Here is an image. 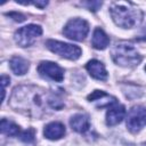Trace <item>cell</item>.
Masks as SVG:
<instances>
[{"label":"cell","instance_id":"6da1fadb","mask_svg":"<svg viewBox=\"0 0 146 146\" xmlns=\"http://www.w3.org/2000/svg\"><path fill=\"white\" fill-rule=\"evenodd\" d=\"M44 95L38 91L34 87H22L14 90L11 97V106L18 110H30V111H41L46 102ZM17 110V111H18Z\"/></svg>","mask_w":146,"mask_h":146},{"label":"cell","instance_id":"7a4b0ae2","mask_svg":"<svg viewBox=\"0 0 146 146\" xmlns=\"http://www.w3.org/2000/svg\"><path fill=\"white\" fill-rule=\"evenodd\" d=\"M110 13L115 24L123 29L133 27L140 21L139 10L123 3H113Z\"/></svg>","mask_w":146,"mask_h":146},{"label":"cell","instance_id":"3957f363","mask_svg":"<svg viewBox=\"0 0 146 146\" xmlns=\"http://www.w3.org/2000/svg\"><path fill=\"white\" fill-rule=\"evenodd\" d=\"M111 55H112L114 63L121 66H127V67L136 66L141 60V56L139 55L137 49L133 46L125 43V42L116 43L112 48Z\"/></svg>","mask_w":146,"mask_h":146},{"label":"cell","instance_id":"277c9868","mask_svg":"<svg viewBox=\"0 0 146 146\" xmlns=\"http://www.w3.org/2000/svg\"><path fill=\"white\" fill-rule=\"evenodd\" d=\"M46 46L50 51H52L64 58L71 59V60L78 59L82 52L80 47H78L75 44H70V43H65L62 41H57V40H47Z\"/></svg>","mask_w":146,"mask_h":146},{"label":"cell","instance_id":"5b68a950","mask_svg":"<svg viewBox=\"0 0 146 146\" xmlns=\"http://www.w3.org/2000/svg\"><path fill=\"white\" fill-rule=\"evenodd\" d=\"M89 32V24L82 18H73L67 22L63 33L66 38L75 41H82Z\"/></svg>","mask_w":146,"mask_h":146},{"label":"cell","instance_id":"8992f818","mask_svg":"<svg viewBox=\"0 0 146 146\" xmlns=\"http://www.w3.org/2000/svg\"><path fill=\"white\" fill-rule=\"evenodd\" d=\"M42 34V29L39 25L35 24H30L26 26H23L21 29H18L15 32V41L18 46L21 47H29L32 46L36 38L40 36Z\"/></svg>","mask_w":146,"mask_h":146},{"label":"cell","instance_id":"52a82bcc","mask_svg":"<svg viewBox=\"0 0 146 146\" xmlns=\"http://www.w3.org/2000/svg\"><path fill=\"white\" fill-rule=\"evenodd\" d=\"M146 125V108L144 106H133L127 116V128L131 132H137Z\"/></svg>","mask_w":146,"mask_h":146},{"label":"cell","instance_id":"ba28073f","mask_svg":"<svg viewBox=\"0 0 146 146\" xmlns=\"http://www.w3.org/2000/svg\"><path fill=\"white\" fill-rule=\"evenodd\" d=\"M38 72L41 76L51 79L57 82H60L64 79L63 68L54 62H41L38 66Z\"/></svg>","mask_w":146,"mask_h":146},{"label":"cell","instance_id":"9c48e42d","mask_svg":"<svg viewBox=\"0 0 146 146\" xmlns=\"http://www.w3.org/2000/svg\"><path fill=\"white\" fill-rule=\"evenodd\" d=\"M86 68L88 70L89 74L96 79V80H100V81H105L107 79V71L104 66V64L97 59H91L87 63Z\"/></svg>","mask_w":146,"mask_h":146},{"label":"cell","instance_id":"30bf717a","mask_svg":"<svg viewBox=\"0 0 146 146\" xmlns=\"http://www.w3.org/2000/svg\"><path fill=\"white\" fill-rule=\"evenodd\" d=\"M43 135L50 140H56L65 135V127L60 122H50L44 127Z\"/></svg>","mask_w":146,"mask_h":146},{"label":"cell","instance_id":"8fae6325","mask_svg":"<svg viewBox=\"0 0 146 146\" xmlns=\"http://www.w3.org/2000/svg\"><path fill=\"white\" fill-rule=\"evenodd\" d=\"M125 115V108L123 105H115L111 107L106 113V123L107 125H115L122 121Z\"/></svg>","mask_w":146,"mask_h":146},{"label":"cell","instance_id":"7c38bea8","mask_svg":"<svg viewBox=\"0 0 146 146\" xmlns=\"http://www.w3.org/2000/svg\"><path fill=\"white\" fill-rule=\"evenodd\" d=\"M88 99L90 102H97L98 107H105V106H111L115 104V98L110 96L108 94L100 91V90H95L92 94L88 96Z\"/></svg>","mask_w":146,"mask_h":146},{"label":"cell","instance_id":"4fadbf2b","mask_svg":"<svg viewBox=\"0 0 146 146\" xmlns=\"http://www.w3.org/2000/svg\"><path fill=\"white\" fill-rule=\"evenodd\" d=\"M70 124L72 127L73 130H75L76 132L83 133L89 129V119L87 115L84 114H75L72 116V119L70 120Z\"/></svg>","mask_w":146,"mask_h":146},{"label":"cell","instance_id":"5bb4252c","mask_svg":"<svg viewBox=\"0 0 146 146\" xmlns=\"http://www.w3.org/2000/svg\"><path fill=\"white\" fill-rule=\"evenodd\" d=\"M110 43V39L107 36V34L100 29V27H96L92 34V39H91V44L94 48L103 50L105 49Z\"/></svg>","mask_w":146,"mask_h":146},{"label":"cell","instance_id":"9a60e30c","mask_svg":"<svg viewBox=\"0 0 146 146\" xmlns=\"http://www.w3.org/2000/svg\"><path fill=\"white\" fill-rule=\"evenodd\" d=\"M9 65H10L11 71L16 75H23L29 70V62L26 59H24L23 57H21V56L13 57L9 62Z\"/></svg>","mask_w":146,"mask_h":146},{"label":"cell","instance_id":"2e32d148","mask_svg":"<svg viewBox=\"0 0 146 146\" xmlns=\"http://www.w3.org/2000/svg\"><path fill=\"white\" fill-rule=\"evenodd\" d=\"M1 132L6 136H17L19 133V127L14 122L2 119L1 120Z\"/></svg>","mask_w":146,"mask_h":146},{"label":"cell","instance_id":"e0dca14e","mask_svg":"<svg viewBox=\"0 0 146 146\" xmlns=\"http://www.w3.org/2000/svg\"><path fill=\"white\" fill-rule=\"evenodd\" d=\"M21 139L25 143H32L34 140V130L33 129H27L21 135Z\"/></svg>","mask_w":146,"mask_h":146},{"label":"cell","instance_id":"ac0fdd59","mask_svg":"<svg viewBox=\"0 0 146 146\" xmlns=\"http://www.w3.org/2000/svg\"><path fill=\"white\" fill-rule=\"evenodd\" d=\"M8 16H10L11 18H14L16 22H23L25 19V16L19 14V13H10V14H7Z\"/></svg>","mask_w":146,"mask_h":146},{"label":"cell","instance_id":"d6986e66","mask_svg":"<svg viewBox=\"0 0 146 146\" xmlns=\"http://www.w3.org/2000/svg\"><path fill=\"white\" fill-rule=\"evenodd\" d=\"M10 81L9 76H6V75H2L1 76V84H2V98H5V88L6 86L8 84V82Z\"/></svg>","mask_w":146,"mask_h":146},{"label":"cell","instance_id":"ffe728a7","mask_svg":"<svg viewBox=\"0 0 146 146\" xmlns=\"http://www.w3.org/2000/svg\"><path fill=\"white\" fill-rule=\"evenodd\" d=\"M29 3H33L34 6H36L39 8H43V7L47 6L48 1H32V2H29ZM29 3H25V5H29Z\"/></svg>","mask_w":146,"mask_h":146},{"label":"cell","instance_id":"44dd1931","mask_svg":"<svg viewBox=\"0 0 146 146\" xmlns=\"http://www.w3.org/2000/svg\"><path fill=\"white\" fill-rule=\"evenodd\" d=\"M138 40H146V29L143 31V33L138 36Z\"/></svg>","mask_w":146,"mask_h":146},{"label":"cell","instance_id":"7402d4cb","mask_svg":"<svg viewBox=\"0 0 146 146\" xmlns=\"http://www.w3.org/2000/svg\"><path fill=\"white\" fill-rule=\"evenodd\" d=\"M145 70H146V67H145Z\"/></svg>","mask_w":146,"mask_h":146}]
</instances>
